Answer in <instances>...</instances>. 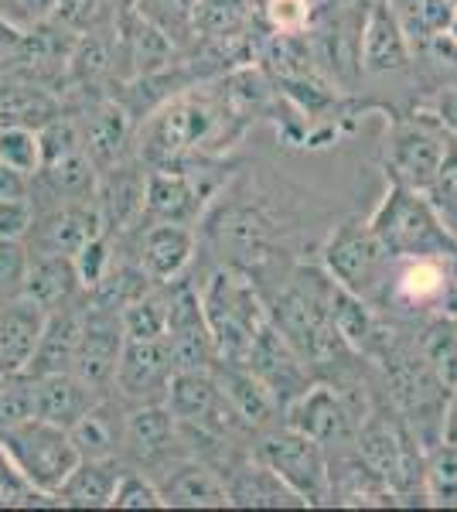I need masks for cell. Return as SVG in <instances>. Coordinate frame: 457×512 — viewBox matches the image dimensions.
Listing matches in <instances>:
<instances>
[{"label":"cell","mask_w":457,"mask_h":512,"mask_svg":"<svg viewBox=\"0 0 457 512\" xmlns=\"http://www.w3.org/2000/svg\"><path fill=\"white\" fill-rule=\"evenodd\" d=\"M82 315L86 308H65L48 311L45 325H41L38 345L31 352V362L24 373L31 376H45V373H65L72 369V359H76V345H79V332H82Z\"/></svg>","instance_id":"obj_18"},{"label":"cell","mask_w":457,"mask_h":512,"mask_svg":"<svg viewBox=\"0 0 457 512\" xmlns=\"http://www.w3.org/2000/svg\"><path fill=\"white\" fill-rule=\"evenodd\" d=\"M79 291H82V284H79L72 256L41 253L38 260H28L18 297L31 301L35 308H41L48 315V311H58V308H65V304L76 301Z\"/></svg>","instance_id":"obj_16"},{"label":"cell","mask_w":457,"mask_h":512,"mask_svg":"<svg viewBox=\"0 0 457 512\" xmlns=\"http://www.w3.org/2000/svg\"><path fill=\"white\" fill-rule=\"evenodd\" d=\"M106 72H110V55H106L103 41H96V38L79 41V48L69 55L72 82H79V86H96V79L106 76Z\"/></svg>","instance_id":"obj_45"},{"label":"cell","mask_w":457,"mask_h":512,"mask_svg":"<svg viewBox=\"0 0 457 512\" xmlns=\"http://www.w3.org/2000/svg\"><path fill=\"white\" fill-rule=\"evenodd\" d=\"M290 427L318 444H335L359 431V417H355L352 403L335 386L318 383L311 390L304 386L294 396V403H290Z\"/></svg>","instance_id":"obj_10"},{"label":"cell","mask_w":457,"mask_h":512,"mask_svg":"<svg viewBox=\"0 0 457 512\" xmlns=\"http://www.w3.org/2000/svg\"><path fill=\"white\" fill-rule=\"evenodd\" d=\"M41 325H45V311L35 308L31 301H24V297H18L11 308L0 311V366L7 373L11 369H28Z\"/></svg>","instance_id":"obj_27"},{"label":"cell","mask_w":457,"mask_h":512,"mask_svg":"<svg viewBox=\"0 0 457 512\" xmlns=\"http://www.w3.org/2000/svg\"><path fill=\"white\" fill-rule=\"evenodd\" d=\"M31 222H35V205L28 202V195L0 198V239H24L31 233Z\"/></svg>","instance_id":"obj_50"},{"label":"cell","mask_w":457,"mask_h":512,"mask_svg":"<svg viewBox=\"0 0 457 512\" xmlns=\"http://www.w3.org/2000/svg\"><path fill=\"white\" fill-rule=\"evenodd\" d=\"M24 270H28V250L21 239H0V297L21 294Z\"/></svg>","instance_id":"obj_48"},{"label":"cell","mask_w":457,"mask_h":512,"mask_svg":"<svg viewBox=\"0 0 457 512\" xmlns=\"http://www.w3.org/2000/svg\"><path fill=\"white\" fill-rule=\"evenodd\" d=\"M127 45H130V59H134L140 76H157L161 69H168V62H171L168 31H164L161 24H154L147 14H137L134 24L127 28Z\"/></svg>","instance_id":"obj_34"},{"label":"cell","mask_w":457,"mask_h":512,"mask_svg":"<svg viewBox=\"0 0 457 512\" xmlns=\"http://www.w3.org/2000/svg\"><path fill=\"white\" fill-rule=\"evenodd\" d=\"M454 18H457V4H454Z\"/></svg>","instance_id":"obj_60"},{"label":"cell","mask_w":457,"mask_h":512,"mask_svg":"<svg viewBox=\"0 0 457 512\" xmlns=\"http://www.w3.org/2000/svg\"><path fill=\"white\" fill-rule=\"evenodd\" d=\"M249 0H195L191 11V28L209 38H229L246 21Z\"/></svg>","instance_id":"obj_40"},{"label":"cell","mask_w":457,"mask_h":512,"mask_svg":"<svg viewBox=\"0 0 457 512\" xmlns=\"http://www.w3.org/2000/svg\"><path fill=\"white\" fill-rule=\"evenodd\" d=\"M69 437H72V444H76L79 458H113L116 441L123 437V431H116L110 410L96 400L93 407L69 427Z\"/></svg>","instance_id":"obj_35"},{"label":"cell","mask_w":457,"mask_h":512,"mask_svg":"<svg viewBox=\"0 0 457 512\" xmlns=\"http://www.w3.org/2000/svg\"><path fill=\"white\" fill-rule=\"evenodd\" d=\"M38 147H41V168L58 158H69V154L82 151V137H79L76 120L62 117V113H55L52 120H45L38 127Z\"/></svg>","instance_id":"obj_42"},{"label":"cell","mask_w":457,"mask_h":512,"mask_svg":"<svg viewBox=\"0 0 457 512\" xmlns=\"http://www.w3.org/2000/svg\"><path fill=\"white\" fill-rule=\"evenodd\" d=\"M191 253H195V233L185 222H154L140 239L137 267L154 284H168L191 263Z\"/></svg>","instance_id":"obj_15"},{"label":"cell","mask_w":457,"mask_h":512,"mask_svg":"<svg viewBox=\"0 0 457 512\" xmlns=\"http://www.w3.org/2000/svg\"><path fill=\"white\" fill-rule=\"evenodd\" d=\"M123 338H164L168 332V297L161 294H140L120 308Z\"/></svg>","instance_id":"obj_36"},{"label":"cell","mask_w":457,"mask_h":512,"mask_svg":"<svg viewBox=\"0 0 457 512\" xmlns=\"http://www.w3.org/2000/svg\"><path fill=\"white\" fill-rule=\"evenodd\" d=\"M359 454L365 465L376 472L386 489H403L410 482V441L400 431L396 420H389L386 414H369L359 420Z\"/></svg>","instance_id":"obj_11"},{"label":"cell","mask_w":457,"mask_h":512,"mask_svg":"<svg viewBox=\"0 0 457 512\" xmlns=\"http://www.w3.org/2000/svg\"><path fill=\"white\" fill-rule=\"evenodd\" d=\"M0 451H4L7 465L24 478V485L31 492L45 495V499H55L58 485L69 478V472L79 461L69 431L45 424L38 417L0 434Z\"/></svg>","instance_id":"obj_3"},{"label":"cell","mask_w":457,"mask_h":512,"mask_svg":"<svg viewBox=\"0 0 457 512\" xmlns=\"http://www.w3.org/2000/svg\"><path fill=\"white\" fill-rule=\"evenodd\" d=\"M444 140H447V130H444V137H440L430 127H420V123H403V127H396L386 147V164H389V171H393V181L427 195L437 178L440 161H444Z\"/></svg>","instance_id":"obj_9"},{"label":"cell","mask_w":457,"mask_h":512,"mask_svg":"<svg viewBox=\"0 0 457 512\" xmlns=\"http://www.w3.org/2000/svg\"><path fill=\"white\" fill-rule=\"evenodd\" d=\"M215 127V113L202 99H174L147 127V158L151 161H174L191 147H198Z\"/></svg>","instance_id":"obj_8"},{"label":"cell","mask_w":457,"mask_h":512,"mask_svg":"<svg viewBox=\"0 0 457 512\" xmlns=\"http://www.w3.org/2000/svg\"><path fill=\"white\" fill-rule=\"evenodd\" d=\"M4 373H7V369H4V366H0V376H4Z\"/></svg>","instance_id":"obj_59"},{"label":"cell","mask_w":457,"mask_h":512,"mask_svg":"<svg viewBox=\"0 0 457 512\" xmlns=\"http://www.w3.org/2000/svg\"><path fill=\"white\" fill-rule=\"evenodd\" d=\"M120 349H123L120 311L106 308V304H93L82 315V332L76 345V359H72V373L86 386H93L96 393H103L116 376Z\"/></svg>","instance_id":"obj_7"},{"label":"cell","mask_w":457,"mask_h":512,"mask_svg":"<svg viewBox=\"0 0 457 512\" xmlns=\"http://www.w3.org/2000/svg\"><path fill=\"white\" fill-rule=\"evenodd\" d=\"M246 369H253L263 383L270 386V393L277 396H297L304 390L301 386V355L294 352V345L280 335V328L267 321V325L256 332L249 355L243 362Z\"/></svg>","instance_id":"obj_13"},{"label":"cell","mask_w":457,"mask_h":512,"mask_svg":"<svg viewBox=\"0 0 457 512\" xmlns=\"http://www.w3.org/2000/svg\"><path fill=\"white\" fill-rule=\"evenodd\" d=\"M454 4H457V0H454Z\"/></svg>","instance_id":"obj_62"},{"label":"cell","mask_w":457,"mask_h":512,"mask_svg":"<svg viewBox=\"0 0 457 512\" xmlns=\"http://www.w3.org/2000/svg\"><path fill=\"white\" fill-rule=\"evenodd\" d=\"M263 465H267L304 506L307 502H324L331 495V475H328V465H324L321 444L311 441V437L301 431H294V427L267 437V444H263Z\"/></svg>","instance_id":"obj_5"},{"label":"cell","mask_w":457,"mask_h":512,"mask_svg":"<svg viewBox=\"0 0 457 512\" xmlns=\"http://www.w3.org/2000/svg\"><path fill=\"white\" fill-rule=\"evenodd\" d=\"M31 226H41V253L58 256H76L89 239L103 233L96 198H89V202H62L45 222H31Z\"/></svg>","instance_id":"obj_19"},{"label":"cell","mask_w":457,"mask_h":512,"mask_svg":"<svg viewBox=\"0 0 457 512\" xmlns=\"http://www.w3.org/2000/svg\"><path fill=\"white\" fill-rule=\"evenodd\" d=\"M215 233L236 239V243H260L263 233H267V222L256 216L253 209H229V212H222V216H219Z\"/></svg>","instance_id":"obj_49"},{"label":"cell","mask_w":457,"mask_h":512,"mask_svg":"<svg viewBox=\"0 0 457 512\" xmlns=\"http://www.w3.org/2000/svg\"><path fill=\"white\" fill-rule=\"evenodd\" d=\"M335 280L318 274V270H301L284 294L277 297L273 308V325L280 328V335L294 345V352L301 359H324L335 349V342H342L331 325L328 301Z\"/></svg>","instance_id":"obj_4"},{"label":"cell","mask_w":457,"mask_h":512,"mask_svg":"<svg viewBox=\"0 0 457 512\" xmlns=\"http://www.w3.org/2000/svg\"><path fill=\"white\" fill-rule=\"evenodd\" d=\"M198 185L181 171H157L144 181V212L154 222H188L198 216Z\"/></svg>","instance_id":"obj_24"},{"label":"cell","mask_w":457,"mask_h":512,"mask_svg":"<svg viewBox=\"0 0 457 512\" xmlns=\"http://www.w3.org/2000/svg\"><path fill=\"white\" fill-rule=\"evenodd\" d=\"M164 506L174 509H222L229 506V485L205 465H181L157 485Z\"/></svg>","instance_id":"obj_23"},{"label":"cell","mask_w":457,"mask_h":512,"mask_svg":"<svg viewBox=\"0 0 457 512\" xmlns=\"http://www.w3.org/2000/svg\"><path fill=\"white\" fill-rule=\"evenodd\" d=\"M440 441L457 444V386L451 390V400H447L444 417H440Z\"/></svg>","instance_id":"obj_56"},{"label":"cell","mask_w":457,"mask_h":512,"mask_svg":"<svg viewBox=\"0 0 457 512\" xmlns=\"http://www.w3.org/2000/svg\"><path fill=\"white\" fill-rule=\"evenodd\" d=\"M222 390L209 369H178L164 386V407L178 417V424H209Z\"/></svg>","instance_id":"obj_21"},{"label":"cell","mask_w":457,"mask_h":512,"mask_svg":"<svg viewBox=\"0 0 457 512\" xmlns=\"http://www.w3.org/2000/svg\"><path fill=\"white\" fill-rule=\"evenodd\" d=\"M140 14H147L154 24H164V21H188L191 24V11H195V0H140Z\"/></svg>","instance_id":"obj_53"},{"label":"cell","mask_w":457,"mask_h":512,"mask_svg":"<svg viewBox=\"0 0 457 512\" xmlns=\"http://www.w3.org/2000/svg\"><path fill=\"white\" fill-rule=\"evenodd\" d=\"M96 400H99V393L93 386L82 383L72 369L35 376V417L45 420V424H55L69 431Z\"/></svg>","instance_id":"obj_17"},{"label":"cell","mask_w":457,"mask_h":512,"mask_svg":"<svg viewBox=\"0 0 457 512\" xmlns=\"http://www.w3.org/2000/svg\"><path fill=\"white\" fill-rule=\"evenodd\" d=\"M410 62L406 35L386 4H372L362 24V65L369 72H396Z\"/></svg>","instance_id":"obj_20"},{"label":"cell","mask_w":457,"mask_h":512,"mask_svg":"<svg viewBox=\"0 0 457 512\" xmlns=\"http://www.w3.org/2000/svg\"><path fill=\"white\" fill-rule=\"evenodd\" d=\"M76 127L82 137V151L99 168V175H106V171L120 164L123 147L130 140V117L120 103L99 99V103H93L82 113V120H76Z\"/></svg>","instance_id":"obj_14"},{"label":"cell","mask_w":457,"mask_h":512,"mask_svg":"<svg viewBox=\"0 0 457 512\" xmlns=\"http://www.w3.org/2000/svg\"><path fill=\"white\" fill-rule=\"evenodd\" d=\"M0 164L18 171L24 178H38L41 171V147L38 130L31 127H0Z\"/></svg>","instance_id":"obj_39"},{"label":"cell","mask_w":457,"mask_h":512,"mask_svg":"<svg viewBox=\"0 0 457 512\" xmlns=\"http://www.w3.org/2000/svg\"><path fill=\"white\" fill-rule=\"evenodd\" d=\"M427 495L437 506H457V444L440 441L437 451H430L427 468H423Z\"/></svg>","instance_id":"obj_41"},{"label":"cell","mask_w":457,"mask_h":512,"mask_svg":"<svg viewBox=\"0 0 457 512\" xmlns=\"http://www.w3.org/2000/svg\"><path fill=\"white\" fill-rule=\"evenodd\" d=\"M369 229L386 246V253L400 256V260L457 256V236L447 229L437 205L423 192H417V188H406L400 181L389 185Z\"/></svg>","instance_id":"obj_1"},{"label":"cell","mask_w":457,"mask_h":512,"mask_svg":"<svg viewBox=\"0 0 457 512\" xmlns=\"http://www.w3.org/2000/svg\"><path fill=\"white\" fill-rule=\"evenodd\" d=\"M45 178V185L52 188L55 198L62 202H89L96 198V188H99V168L89 161L86 151H76L69 158H58L52 164L38 171Z\"/></svg>","instance_id":"obj_30"},{"label":"cell","mask_w":457,"mask_h":512,"mask_svg":"<svg viewBox=\"0 0 457 512\" xmlns=\"http://www.w3.org/2000/svg\"><path fill=\"white\" fill-rule=\"evenodd\" d=\"M444 291V270L437 260H413L400 274V294L410 301H434Z\"/></svg>","instance_id":"obj_43"},{"label":"cell","mask_w":457,"mask_h":512,"mask_svg":"<svg viewBox=\"0 0 457 512\" xmlns=\"http://www.w3.org/2000/svg\"><path fill=\"white\" fill-rule=\"evenodd\" d=\"M389 386H393V400L400 403V410H406L417 420H430L427 414H434L444 400V386L437 383V376L430 373V366L420 359H393L389 366Z\"/></svg>","instance_id":"obj_25"},{"label":"cell","mask_w":457,"mask_h":512,"mask_svg":"<svg viewBox=\"0 0 457 512\" xmlns=\"http://www.w3.org/2000/svg\"><path fill=\"white\" fill-rule=\"evenodd\" d=\"M174 431H178V417L168 407H140L123 424V441L137 458H157L174 444Z\"/></svg>","instance_id":"obj_29"},{"label":"cell","mask_w":457,"mask_h":512,"mask_svg":"<svg viewBox=\"0 0 457 512\" xmlns=\"http://www.w3.org/2000/svg\"><path fill=\"white\" fill-rule=\"evenodd\" d=\"M72 263H76V274H79V284L86 287V291H93L99 280L106 277V270H110L113 263V253H110V233H99L89 239L82 250L72 256Z\"/></svg>","instance_id":"obj_44"},{"label":"cell","mask_w":457,"mask_h":512,"mask_svg":"<svg viewBox=\"0 0 457 512\" xmlns=\"http://www.w3.org/2000/svg\"><path fill=\"white\" fill-rule=\"evenodd\" d=\"M420 355L430 366V373L437 376V383L451 393L457 386V328H454V321H437V325L423 335Z\"/></svg>","instance_id":"obj_37"},{"label":"cell","mask_w":457,"mask_h":512,"mask_svg":"<svg viewBox=\"0 0 457 512\" xmlns=\"http://www.w3.org/2000/svg\"><path fill=\"white\" fill-rule=\"evenodd\" d=\"M18 195H28V178L0 164V198H18Z\"/></svg>","instance_id":"obj_55"},{"label":"cell","mask_w":457,"mask_h":512,"mask_svg":"<svg viewBox=\"0 0 457 512\" xmlns=\"http://www.w3.org/2000/svg\"><path fill=\"white\" fill-rule=\"evenodd\" d=\"M267 14H270V21L277 31H284V35H297V31L307 24V0H270Z\"/></svg>","instance_id":"obj_52"},{"label":"cell","mask_w":457,"mask_h":512,"mask_svg":"<svg viewBox=\"0 0 457 512\" xmlns=\"http://www.w3.org/2000/svg\"><path fill=\"white\" fill-rule=\"evenodd\" d=\"M35 417V376L11 369L0 376V434Z\"/></svg>","instance_id":"obj_38"},{"label":"cell","mask_w":457,"mask_h":512,"mask_svg":"<svg viewBox=\"0 0 457 512\" xmlns=\"http://www.w3.org/2000/svg\"><path fill=\"white\" fill-rule=\"evenodd\" d=\"M96 209L103 219V233L127 229L137 216H144V178L127 175L123 168H110V178H99Z\"/></svg>","instance_id":"obj_28"},{"label":"cell","mask_w":457,"mask_h":512,"mask_svg":"<svg viewBox=\"0 0 457 512\" xmlns=\"http://www.w3.org/2000/svg\"><path fill=\"white\" fill-rule=\"evenodd\" d=\"M103 14V0H58L52 18L65 21L69 28H82L89 31Z\"/></svg>","instance_id":"obj_51"},{"label":"cell","mask_w":457,"mask_h":512,"mask_svg":"<svg viewBox=\"0 0 457 512\" xmlns=\"http://www.w3.org/2000/svg\"><path fill=\"white\" fill-rule=\"evenodd\" d=\"M451 321H454V328H457V318H451Z\"/></svg>","instance_id":"obj_61"},{"label":"cell","mask_w":457,"mask_h":512,"mask_svg":"<svg viewBox=\"0 0 457 512\" xmlns=\"http://www.w3.org/2000/svg\"><path fill=\"white\" fill-rule=\"evenodd\" d=\"M171 373L174 369H171V355H168L164 338H123L113 383L127 396L144 400V396L164 390Z\"/></svg>","instance_id":"obj_12"},{"label":"cell","mask_w":457,"mask_h":512,"mask_svg":"<svg viewBox=\"0 0 457 512\" xmlns=\"http://www.w3.org/2000/svg\"><path fill=\"white\" fill-rule=\"evenodd\" d=\"M229 506H304L267 465L243 468L229 485Z\"/></svg>","instance_id":"obj_32"},{"label":"cell","mask_w":457,"mask_h":512,"mask_svg":"<svg viewBox=\"0 0 457 512\" xmlns=\"http://www.w3.org/2000/svg\"><path fill=\"white\" fill-rule=\"evenodd\" d=\"M447 35H451V38H454V41H457V18H454V21H451V28H447Z\"/></svg>","instance_id":"obj_58"},{"label":"cell","mask_w":457,"mask_h":512,"mask_svg":"<svg viewBox=\"0 0 457 512\" xmlns=\"http://www.w3.org/2000/svg\"><path fill=\"white\" fill-rule=\"evenodd\" d=\"M55 4H58V0H18L21 11H28V18H35V21L52 18V14H55Z\"/></svg>","instance_id":"obj_57"},{"label":"cell","mask_w":457,"mask_h":512,"mask_svg":"<svg viewBox=\"0 0 457 512\" xmlns=\"http://www.w3.org/2000/svg\"><path fill=\"white\" fill-rule=\"evenodd\" d=\"M437 123L447 130L451 137H457V89H444V93L437 96Z\"/></svg>","instance_id":"obj_54"},{"label":"cell","mask_w":457,"mask_h":512,"mask_svg":"<svg viewBox=\"0 0 457 512\" xmlns=\"http://www.w3.org/2000/svg\"><path fill=\"white\" fill-rule=\"evenodd\" d=\"M202 315L219 362H246L256 332L270 321L253 284L236 270H219L209 280L202 294Z\"/></svg>","instance_id":"obj_2"},{"label":"cell","mask_w":457,"mask_h":512,"mask_svg":"<svg viewBox=\"0 0 457 512\" xmlns=\"http://www.w3.org/2000/svg\"><path fill=\"white\" fill-rule=\"evenodd\" d=\"M328 315H331V325H335L338 338L352 349H369L372 345V335H376V318L372 311L365 308V297L352 294L348 287L335 284L331 287V301H328Z\"/></svg>","instance_id":"obj_31"},{"label":"cell","mask_w":457,"mask_h":512,"mask_svg":"<svg viewBox=\"0 0 457 512\" xmlns=\"http://www.w3.org/2000/svg\"><path fill=\"white\" fill-rule=\"evenodd\" d=\"M389 263L386 246L379 243L376 233L362 222H348L331 236L324 250V267L335 284L348 287L352 294L369 297L382 287V270Z\"/></svg>","instance_id":"obj_6"},{"label":"cell","mask_w":457,"mask_h":512,"mask_svg":"<svg viewBox=\"0 0 457 512\" xmlns=\"http://www.w3.org/2000/svg\"><path fill=\"white\" fill-rule=\"evenodd\" d=\"M113 509H161V492L157 485L144 482L140 475H120L116 478V489L110 499Z\"/></svg>","instance_id":"obj_46"},{"label":"cell","mask_w":457,"mask_h":512,"mask_svg":"<svg viewBox=\"0 0 457 512\" xmlns=\"http://www.w3.org/2000/svg\"><path fill=\"white\" fill-rule=\"evenodd\" d=\"M427 195H434L437 209L457 212V137H451V134L444 140V161H440L437 178Z\"/></svg>","instance_id":"obj_47"},{"label":"cell","mask_w":457,"mask_h":512,"mask_svg":"<svg viewBox=\"0 0 457 512\" xmlns=\"http://www.w3.org/2000/svg\"><path fill=\"white\" fill-rule=\"evenodd\" d=\"M222 396L232 403L239 417L246 420L249 427H267L273 414H277V396L270 393V386L263 383L253 369H246L243 362H226L215 376Z\"/></svg>","instance_id":"obj_22"},{"label":"cell","mask_w":457,"mask_h":512,"mask_svg":"<svg viewBox=\"0 0 457 512\" xmlns=\"http://www.w3.org/2000/svg\"><path fill=\"white\" fill-rule=\"evenodd\" d=\"M58 113V103L45 89L35 86H11L0 89V127H31L38 130L45 120Z\"/></svg>","instance_id":"obj_33"},{"label":"cell","mask_w":457,"mask_h":512,"mask_svg":"<svg viewBox=\"0 0 457 512\" xmlns=\"http://www.w3.org/2000/svg\"><path fill=\"white\" fill-rule=\"evenodd\" d=\"M116 478L120 475H116L113 458H79L69 478L58 485L55 502L76 509H103L113 499Z\"/></svg>","instance_id":"obj_26"}]
</instances>
